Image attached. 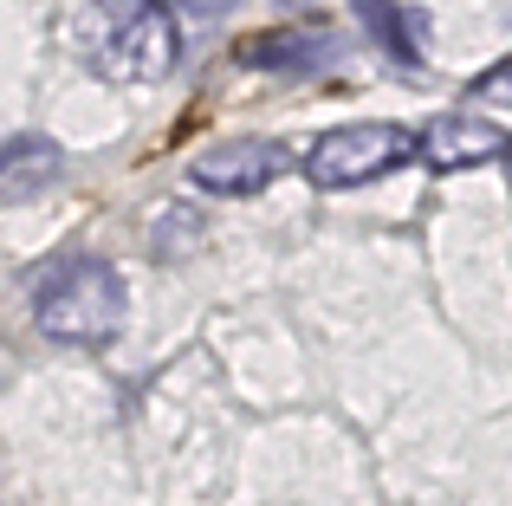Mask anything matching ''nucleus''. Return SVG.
Instances as JSON below:
<instances>
[{
  "label": "nucleus",
  "instance_id": "3",
  "mask_svg": "<svg viewBox=\"0 0 512 506\" xmlns=\"http://www.w3.org/2000/svg\"><path fill=\"white\" fill-rule=\"evenodd\" d=\"M415 156V130L409 124H338L305 150V182L312 189H363V182H383L389 169H402Z\"/></svg>",
  "mask_w": 512,
  "mask_h": 506
},
{
  "label": "nucleus",
  "instance_id": "6",
  "mask_svg": "<svg viewBox=\"0 0 512 506\" xmlns=\"http://www.w3.org/2000/svg\"><path fill=\"white\" fill-rule=\"evenodd\" d=\"M344 52V39L331 33V26L318 20H299V26H273V33L247 39L240 46V59L253 65V72H286V78H305V72H325L331 59Z\"/></svg>",
  "mask_w": 512,
  "mask_h": 506
},
{
  "label": "nucleus",
  "instance_id": "11",
  "mask_svg": "<svg viewBox=\"0 0 512 506\" xmlns=\"http://www.w3.org/2000/svg\"><path fill=\"white\" fill-rule=\"evenodd\" d=\"M182 13H201V20H214V13H227V7H240V0H175Z\"/></svg>",
  "mask_w": 512,
  "mask_h": 506
},
{
  "label": "nucleus",
  "instance_id": "8",
  "mask_svg": "<svg viewBox=\"0 0 512 506\" xmlns=\"http://www.w3.org/2000/svg\"><path fill=\"white\" fill-rule=\"evenodd\" d=\"M357 20L396 65H422V39H415V13L402 0H357Z\"/></svg>",
  "mask_w": 512,
  "mask_h": 506
},
{
  "label": "nucleus",
  "instance_id": "2",
  "mask_svg": "<svg viewBox=\"0 0 512 506\" xmlns=\"http://www.w3.org/2000/svg\"><path fill=\"white\" fill-rule=\"evenodd\" d=\"M33 325L59 344H111L130 325V286L111 260H65L33 292Z\"/></svg>",
  "mask_w": 512,
  "mask_h": 506
},
{
  "label": "nucleus",
  "instance_id": "10",
  "mask_svg": "<svg viewBox=\"0 0 512 506\" xmlns=\"http://www.w3.org/2000/svg\"><path fill=\"white\" fill-rule=\"evenodd\" d=\"M474 98H506L512 104V65H493V72L474 85Z\"/></svg>",
  "mask_w": 512,
  "mask_h": 506
},
{
  "label": "nucleus",
  "instance_id": "5",
  "mask_svg": "<svg viewBox=\"0 0 512 506\" xmlns=\"http://www.w3.org/2000/svg\"><path fill=\"white\" fill-rule=\"evenodd\" d=\"M415 156H422L435 176H461V169H480L493 156H506V130L493 117H467V111H441L415 130Z\"/></svg>",
  "mask_w": 512,
  "mask_h": 506
},
{
  "label": "nucleus",
  "instance_id": "12",
  "mask_svg": "<svg viewBox=\"0 0 512 506\" xmlns=\"http://www.w3.org/2000/svg\"><path fill=\"white\" fill-rule=\"evenodd\" d=\"M506 176H512V137H506Z\"/></svg>",
  "mask_w": 512,
  "mask_h": 506
},
{
  "label": "nucleus",
  "instance_id": "1",
  "mask_svg": "<svg viewBox=\"0 0 512 506\" xmlns=\"http://www.w3.org/2000/svg\"><path fill=\"white\" fill-rule=\"evenodd\" d=\"M85 59L117 85H156L182 59V20L169 0H98L85 13Z\"/></svg>",
  "mask_w": 512,
  "mask_h": 506
},
{
  "label": "nucleus",
  "instance_id": "4",
  "mask_svg": "<svg viewBox=\"0 0 512 506\" xmlns=\"http://www.w3.org/2000/svg\"><path fill=\"white\" fill-rule=\"evenodd\" d=\"M286 176V150L273 137H227L214 150L195 156L188 182L201 195H221V202H247V195H266L273 182Z\"/></svg>",
  "mask_w": 512,
  "mask_h": 506
},
{
  "label": "nucleus",
  "instance_id": "9",
  "mask_svg": "<svg viewBox=\"0 0 512 506\" xmlns=\"http://www.w3.org/2000/svg\"><path fill=\"white\" fill-rule=\"evenodd\" d=\"M201 241V221H195V208H163V215H156V234H150V247H156V260H182L188 247Z\"/></svg>",
  "mask_w": 512,
  "mask_h": 506
},
{
  "label": "nucleus",
  "instance_id": "7",
  "mask_svg": "<svg viewBox=\"0 0 512 506\" xmlns=\"http://www.w3.org/2000/svg\"><path fill=\"white\" fill-rule=\"evenodd\" d=\"M65 176V150L52 137H7L0 143V202H33Z\"/></svg>",
  "mask_w": 512,
  "mask_h": 506
}]
</instances>
